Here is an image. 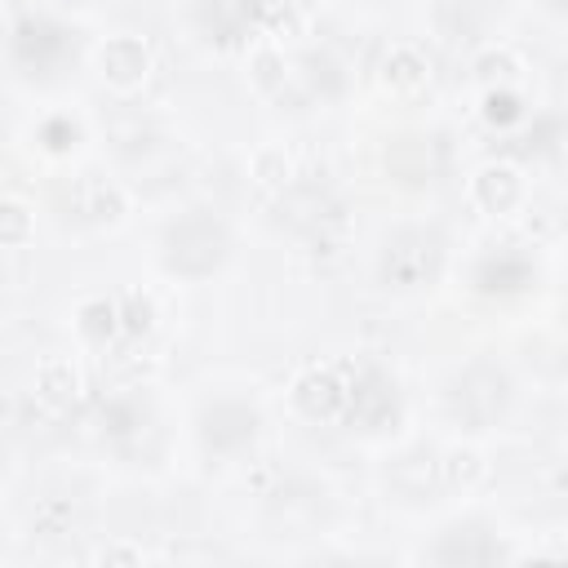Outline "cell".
<instances>
[{
  "instance_id": "6da1fadb",
  "label": "cell",
  "mask_w": 568,
  "mask_h": 568,
  "mask_svg": "<svg viewBox=\"0 0 568 568\" xmlns=\"http://www.w3.org/2000/svg\"><path fill=\"white\" fill-rule=\"evenodd\" d=\"M444 271V235L430 226H399L386 235L377 253V280L395 293L426 288Z\"/></svg>"
},
{
  "instance_id": "7a4b0ae2",
  "label": "cell",
  "mask_w": 568,
  "mask_h": 568,
  "mask_svg": "<svg viewBox=\"0 0 568 568\" xmlns=\"http://www.w3.org/2000/svg\"><path fill=\"white\" fill-rule=\"evenodd\" d=\"M195 22L222 49L244 44L248 31H266V36H293L297 31V13L284 9L280 0H200Z\"/></svg>"
},
{
  "instance_id": "3957f363",
  "label": "cell",
  "mask_w": 568,
  "mask_h": 568,
  "mask_svg": "<svg viewBox=\"0 0 568 568\" xmlns=\"http://www.w3.org/2000/svg\"><path fill=\"white\" fill-rule=\"evenodd\" d=\"M231 253V235L213 213H186L164 226V266L186 280L213 275Z\"/></svg>"
},
{
  "instance_id": "277c9868",
  "label": "cell",
  "mask_w": 568,
  "mask_h": 568,
  "mask_svg": "<svg viewBox=\"0 0 568 568\" xmlns=\"http://www.w3.org/2000/svg\"><path fill=\"white\" fill-rule=\"evenodd\" d=\"M280 222H288V231H297L311 244V253L328 257V253H337L346 244V209L320 186L288 191L284 204H280Z\"/></svg>"
},
{
  "instance_id": "5b68a950",
  "label": "cell",
  "mask_w": 568,
  "mask_h": 568,
  "mask_svg": "<svg viewBox=\"0 0 568 568\" xmlns=\"http://www.w3.org/2000/svg\"><path fill=\"white\" fill-rule=\"evenodd\" d=\"M506 404H510V377L497 364H470L448 386V413L470 430L493 426L506 413Z\"/></svg>"
},
{
  "instance_id": "8992f818",
  "label": "cell",
  "mask_w": 568,
  "mask_h": 568,
  "mask_svg": "<svg viewBox=\"0 0 568 568\" xmlns=\"http://www.w3.org/2000/svg\"><path fill=\"white\" fill-rule=\"evenodd\" d=\"M13 58L18 67H27V75H53L67 62H75V31H67L53 18L27 13L13 27Z\"/></svg>"
},
{
  "instance_id": "52a82bcc",
  "label": "cell",
  "mask_w": 568,
  "mask_h": 568,
  "mask_svg": "<svg viewBox=\"0 0 568 568\" xmlns=\"http://www.w3.org/2000/svg\"><path fill=\"white\" fill-rule=\"evenodd\" d=\"M342 413L359 430H395V422H399V386L382 368L364 364L346 382V408Z\"/></svg>"
},
{
  "instance_id": "ba28073f",
  "label": "cell",
  "mask_w": 568,
  "mask_h": 568,
  "mask_svg": "<svg viewBox=\"0 0 568 568\" xmlns=\"http://www.w3.org/2000/svg\"><path fill=\"white\" fill-rule=\"evenodd\" d=\"M257 408L240 404V399H217L200 413V439L213 448V453H240L253 444L257 435Z\"/></svg>"
},
{
  "instance_id": "9c48e42d",
  "label": "cell",
  "mask_w": 568,
  "mask_h": 568,
  "mask_svg": "<svg viewBox=\"0 0 568 568\" xmlns=\"http://www.w3.org/2000/svg\"><path fill=\"white\" fill-rule=\"evenodd\" d=\"M293 404L302 408V417L311 422H333L346 408V382L337 368H311L293 382Z\"/></svg>"
},
{
  "instance_id": "30bf717a",
  "label": "cell",
  "mask_w": 568,
  "mask_h": 568,
  "mask_svg": "<svg viewBox=\"0 0 568 568\" xmlns=\"http://www.w3.org/2000/svg\"><path fill=\"white\" fill-rule=\"evenodd\" d=\"M537 280L532 262L519 257V253H493L475 266V288L488 293V297H510V293H524L528 284Z\"/></svg>"
},
{
  "instance_id": "8fae6325",
  "label": "cell",
  "mask_w": 568,
  "mask_h": 568,
  "mask_svg": "<svg viewBox=\"0 0 568 568\" xmlns=\"http://www.w3.org/2000/svg\"><path fill=\"white\" fill-rule=\"evenodd\" d=\"M435 559L439 564H497L501 559V541L479 524H457L435 546Z\"/></svg>"
},
{
  "instance_id": "7c38bea8",
  "label": "cell",
  "mask_w": 568,
  "mask_h": 568,
  "mask_svg": "<svg viewBox=\"0 0 568 568\" xmlns=\"http://www.w3.org/2000/svg\"><path fill=\"white\" fill-rule=\"evenodd\" d=\"M501 0H435V22L448 40H470L497 18Z\"/></svg>"
},
{
  "instance_id": "4fadbf2b",
  "label": "cell",
  "mask_w": 568,
  "mask_h": 568,
  "mask_svg": "<svg viewBox=\"0 0 568 568\" xmlns=\"http://www.w3.org/2000/svg\"><path fill=\"white\" fill-rule=\"evenodd\" d=\"M146 71H151V53H146L142 40H133V36L106 40V49H102V75H106L111 84L133 89V84L146 80Z\"/></svg>"
},
{
  "instance_id": "5bb4252c",
  "label": "cell",
  "mask_w": 568,
  "mask_h": 568,
  "mask_svg": "<svg viewBox=\"0 0 568 568\" xmlns=\"http://www.w3.org/2000/svg\"><path fill=\"white\" fill-rule=\"evenodd\" d=\"M430 151H435V142H426V138H395V142L386 146V169H390L399 182L422 186V182L435 178Z\"/></svg>"
},
{
  "instance_id": "9a60e30c",
  "label": "cell",
  "mask_w": 568,
  "mask_h": 568,
  "mask_svg": "<svg viewBox=\"0 0 568 568\" xmlns=\"http://www.w3.org/2000/svg\"><path fill=\"white\" fill-rule=\"evenodd\" d=\"M475 200L488 209V213H506L519 204V173L506 169V164H493L475 178Z\"/></svg>"
},
{
  "instance_id": "2e32d148",
  "label": "cell",
  "mask_w": 568,
  "mask_h": 568,
  "mask_svg": "<svg viewBox=\"0 0 568 568\" xmlns=\"http://www.w3.org/2000/svg\"><path fill=\"white\" fill-rule=\"evenodd\" d=\"M430 75V62L417 53V49H390V58L382 62V80L399 93H417Z\"/></svg>"
},
{
  "instance_id": "e0dca14e",
  "label": "cell",
  "mask_w": 568,
  "mask_h": 568,
  "mask_svg": "<svg viewBox=\"0 0 568 568\" xmlns=\"http://www.w3.org/2000/svg\"><path fill=\"white\" fill-rule=\"evenodd\" d=\"M36 386H40V395H44L49 404H71V399L80 395V373H75L67 359H44Z\"/></svg>"
},
{
  "instance_id": "ac0fdd59",
  "label": "cell",
  "mask_w": 568,
  "mask_h": 568,
  "mask_svg": "<svg viewBox=\"0 0 568 568\" xmlns=\"http://www.w3.org/2000/svg\"><path fill=\"white\" fill-rule=\"evenodd\" d=\"M80 333L89 337V342H111L115 333H120V311H115V302H106V297H98V302H84L80 306Z\"/></svg>"
},
{
  "instance_id": "d6986e66",
  "label": "cell",
  "mask_w": 568,
  "mask_h": 568,
  "mask_svg": "<svg viewBox=\"0 0 568 568\" xmlns=\"http://www.w3.org/2000/svg\"><path fill=\"white\" fill-rule=\"evenodd\" d=\"M479 479H484V457H479V453L453 448V453L444 457V484H448V488H470V484H479Z\"/></svg>"
},
{
  "instance_id": "ffe728a7",
  "label": "cell",
  "mask_w": 568,
  "mask_h": 568,
  "mask_svg": "<svg viewBox=\"0 0 568 568\" xmlns=\"http://www.w3.org/2000/svg\"><path fill=\"white\" fill-rule=\"evenodd\" d=\"M115 311H120V328H124L129 337H142V333H151V324H155V306H151L146 293H129Z\"/></svg>"
},
{
  "instance_id": "44dd1931",
  "label": "cell",
  "mask_w": 568,
  "mask_h": 568,
  "mask_svg": "<svg viewBox=\"0 0 568 568\" xmlns=\"http://www.w3.org/2000/svg\"><path fill=\"white\" fill-rule=\"evenodd\" d=\"M142 408L129 399V395H115V399H106L102 404V426L111 430V435H133L138 426H142Z\"/></svg>"
},
{
  "instance_id": "7402d4cb",
  "label": "cell",
  "mask_w": 568,
  "mask_h": 568,
  "mask_svg": "<svg viewBox=\"0 0 568 568\" xmlns=\"http://www.w3.org/2000/svg\"><path fill=\"white\" fill-rule=\"evenodd\" d=\"M519 115H524L519 93H510V89H493V93L484 98V120H488L493 129H510Z\"/></svg>"
},
{
  "instance_id": "603a6c76",
  "label": "cell",
  "mask_w": 568,
  "mask_h": 568,
  "mask_svg": "<svg viewBox=\"0 0 568 568\" xmlns=\"http://www.w3.org/2000/svg\"><path fill=\"white\" fill-rule=\"evenodd\" d=\"M31 240V209L18 200H0V244Z\"/></svg>"
},
{
  "instance_id": "cb8c5ba5",
  "label": "cell",
  "mask_w": 568,
  "mask_h": 568,
  "mask_svg": "<svg viewBox=\"0 0 568 568\" xmlns=\"http://www.w3.org/2000/svg\"><path fill=\"white\" fill-rule=\"evenodd\" d=\"M75 138H80V129H75V120H67V115H53V120L40 124V142H44V151H53V155L71 151Z\"/></svg>"
},
{
  "instance_id": "d4e9b609",
  "label": "cell",
  "mask_w": 568,
  "mask_h": 568,
  "mask_svg": "<svg viewBox=\"0 0 568 568\" xmlns=\"http://www.w3.org/2000/svg\"><path fill=\"white\" fill-rule=\"evenodd\" d=\"M89 217H93V222H120V217H124V195H120L115 186H93Z\"/></svg>"
},
{
  "instance_id": "484cf974",
  "label": "cell",
  "mask_w": 568,
  "mask_h": 568,
  "mask_svg": "<svg viewBox=\"0 0 568 568\" xmlns=\"http://www.w3.org/2000/svg\"><path fill=\"white\" fill-rule=\"evenodd\" d=\"M253 178H257L262 186H284V182H288V160H284V151H262V155L253 160Z\"/></svg>"
},
{
  "instance_id": "4316f807",
  "label": "cell",
  "mask_w": 568,
  "mask_h": 568,
  "mask_svg": "<svg viewBox=\"0 0 568 568\" xmlns=\"http://www.w3.org/2000/svg\"><path fill=\"white\" fill-rule=\"evenodd\" d=\"M475 71H479L484 80H510V75L519 71V62H515L510 53H501V49H497V53H484V58L475 62Z\"/></svg>"
},
{
  "instance_id": "83f0119b",
  "label": "cell",
  "mask_w": 568,
  "mask_h": 568,
  "mask_svg": "<svg viewBox=\"0 0 568 568\" xmlns=\"http://www.w3.org/2000/svg\"><path fill=\"white\" fill-rule=\"evenodd\" d=\"M253 80H257L262 89H284V62H280L275 53H257V58H253Z\"/></svg>"
},
{
  "instance_id": "f1b7e54d",
  "label": "cell",
  "mask_w": 568,
  "mask_h": 568,
  "mask_svg": "<svg viewBox=\"0 0 568 568\" xmlns=\"http://www.w3.org/2000/svg\"><path fill=\"white\" fill-rule=\"evenodd\" d=\"M98 559H102V564H138L142 555H138V550H129V546H106Z\"/></svg>"
},
{
  "instance_id": "f546056e",
  "label": "cell",
  "mask_w": 568,
  "mask_h": 568,
  "mask_svg": "<svg viewBox=\"0 0 568 568\" xmlns=\"http://www.w3.org/2000/svg\"><path fill=\"white\" fill-rule=\"evenodd\" d=\"M71 4H93V0H71Z\"/></svg>"
}]
</instances>
